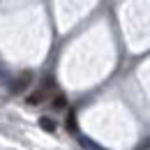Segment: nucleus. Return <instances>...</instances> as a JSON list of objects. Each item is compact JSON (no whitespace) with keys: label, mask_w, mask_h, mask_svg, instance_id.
<instances>
[{"label":"nucleus","mask_w":150,"mask_h":150,"mask_svg":"<svg viewBox=\"0 0 150 150\" xmlns=\"http://www.w3.org/2000/svg\"><path fill=\"white\" fill-rule=\"evenodd\" d=\"M44 99H46V90H42V88L35 90V93H30L28 97H25V102H28L30 106H37V104H42Z\"/></svg>","instance_id":"nucleus-2"},{"label":"nucleus","mask_w":150,"mask_h":150,"mask_svg":"<svg viewBox=\"0 0 150 150\" xmlns=\"http://www.w3.org/2000/svg\"><path fill=\"white\" fill-rule=\"evenodd\" d=\"M39 127H42V129L44 132H56V120H53V118H49V115H42V118H39Z\"/></svg>","instance_id":"nucleus-3"},{"label":"nucleus","mask_w":150,"mask_h":150,"mask_svg":"<svg viewBox=\"0 0 150 150\" xmlns=\"http://www.w3.org/2000/svg\"><path fill=\"white\" fill-rule=\"evenodd\" d=\"M67 129L69 132H76V115H74V111H69V115H67Z\"/></svg>","instance_id":"nucleus-4"},{"label":"nucleus","mask_w":150,"mask_h":150,"mask_svg":"<svg viewBox=\"0 0 150 150\" xmlns=\"http://www.w3.org/2000/svg\"><path fill=\"white\" fill-rule=\"evenodd\" d=\"M67 106V99H65V95H58L56 99H53V109H65Z\"/></svg>","instance_id":"nucleus-5"},{"label":"nucleus","mask_w":150,"mask_h":150,"mask_svg":"<svg viewBox=\"0 0 150 150\" xmlns=\"http://www.w3.org/2000/svg\"><path fill=\"white\" fill-rule=\"evenodd\" d=\"M30 83H33V72H21V74L16 76L14 81H12L9 90H12L14 95H19V93H23V90H25Z\"/></svg>","instance_id":"nucleus-1"}]
</instances>
